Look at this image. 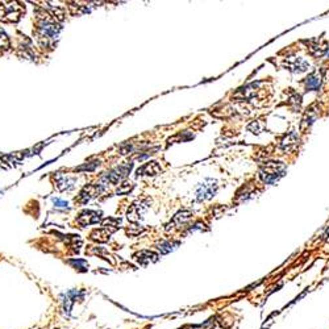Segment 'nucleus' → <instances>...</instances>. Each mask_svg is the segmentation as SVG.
Listing matches in <instances>:
<instances>
[{
    "label": "nucleus",
    "instance_id": "7ed1b4c3",
    "mask_svg": "<svg viewBox=\"0 0 329 329\" xmlns=\"http://www.w3.org/2000/svg\"><path fill=\"white\" fill-rule=\"evenodd\" d=\"M217 182L213 179H207L204 180L200 186H199L198 191H196V198L198 200L203 202V200H208L212 196H215L217 191Z\"/></svg>",
    "mask_w": 329,
    "mask_h": 329
},
{
    "label": "nucleus",
    "instance_id": "9b49d317",
    "mask_svg": "<svg viewBox=\"0 0 329 329\" xmlns=\"http://www.w3.org/2000/svg\"><path fill=\"white\" fill-rule=\"evenodd\" d=\"M9 40H8L7 34L4 32L3 29H0V49H4V50H7L9 49Z\"/></svg>",
    "mask_w": 329,
    "mask_h": 329
},
{
    "label": "nucleus",
    "instance_id": "20e7f679",
    "mask_svg": "<svg viewBox=\"0 0 329 329\" xmlns=\"http://www.w3.org/2000/svg\"><path fill=\"white\" fill-rule=\"evenodd\" d=\"M323 83V75L319 71H314L311 73L304 81V86H306L307 91H319V88L322 87Z\"/></svg>",
    "mask_w": 329,
    "mask_h": 329
},
{
    "label": "nucleus",
    "instance_id": "2eb2a0df",
    "mask_svg": "<svg viewBox=\"0 0 329 329\" xmlns=\"http://www.w3.org/2000/svg\"><path fill=\"white\" fill-rule=\"evenodd\" d=\"M328 56H329V52H328Z\"/></svg>",
    "mask_w": 329,
    "mask_h": 329
},
{
    "label": "nucleus",
    "instance_id": "423d86ee",
    "mask_svg": "<svg viewBox=\"0 0 329 329\" xmlns=\"http://www.w3.org/2000/svg\"><path fill=\"white\" fill-rule=\"evenodd\" d=\"M101 220L100 213L95 212V211H84L79 215L78 223L81 225H90V224H96Z\"/></svg>",
    "mask_w": 329,
    "mask_h": 329
},
{
    "label": "nucleus",
    "instance_id": "f03ea898",
    "mask_svg": "<svg viewBox=\"0 0 329 329\" xmlns=\"http://www.w3.org/2000/svg\"><path fill=\"white\" fill-rule=\"evenodd\" d=\"M25 12V8L20 3H1L0 4V20L4 23H16Z\"/></svg>",
    "mask_w": 329,
    "mask_h": 329
},
{
    "label": "nucleus",
    "instance_id": "6e6552de",
    "mask_svg": "<svg viewBox=\"0 0 329 329\" xmlns=\"http://www.w3.org/2000/svg\"><path fill=\"white\" fill-rule=\"evenodd\" d=\"M144 210H145V207L142 206L141 203H135L131 207V210L128 211V219L131 221H139L144 215Z\"/></svg>",
    "mask_w": 329,
    "mask_h": 329
},
{
    "label": "nucleus",
    "instance_id": "1a4fd4ad",
    "mask_svg": "<svg viewBox=\"0 0 329 329\" xmlns=\"http://www.w3.org/2000/svg\"><path fill=\"white\" fill-rule=\"evenodd\" d=\"M109 235H111V232H109L108 229H95L94 232L91 233V239L95 240V241H99V243H104V241L109 239Z\"/></svg>",
    "mask_w": 329,
    "mask_h": 329
},
{
    "label": "nucleus",
    "instance_id": "39448f33",
    "mask_svg": "<svg viewBox=\"0 0 329 329\" xmlns=\"http://www.w3.org/2000/svg\"><path fill=\"white\" fill-rule=\"evenodd\" d=\"M132 168V164H121L119 167H116L115 170L109 172L108 175H107V179L111 182V183H117L120 179H123L124 176H127L129 174Z\"/></svg>",
    "mask_w": 329,
    "mask_h": 329
},
{
    "label": "nucleus",
    "instance_id": "0eeeda50",
    "mask_svg": "<svg viewBox=\"0 0 329 329\" xmlns=\"http://www.w3.org/2000/svg\"><path fill=\"white\" fill-rule=\"evenodd\" d=\"M160 172H161V166L157 162H148L137 170V175H156Z\"/></svg>",
    "mask_w": 329,
    "mask_h": 329
},
{
    "label": "nucleus",
    "instance_id": "4468645a",
    "mask_svg": "<svg viewBox=\"0 0 329 329\" xmlns=\"http://www.w3.org/2000/svg\"><path fill=\"white\" fill-rule=\"evenodd\" d=\"M54 204H58L57 207H61V208H66V207H68V203L58 200V199H54Z\"/></svg>",
    "mask_w": 329,
    "mask_h": 329
},
{
    "label": "nucleus",
    "instance_id": "f8f14e48",
    "mask_svg": "<svg viewBox=\"0 0 329 329\" xmlns=\"http://www.w3.org/2000/svg\"><path fill=\"white\" fill-rule=\"evenodd\" d=\"M132 188H133L132 183H129V182H124V183L121 184V187L117 190V192H119V194H127V192H129Z\"/></svg>",
    "mask_w": 329,
    "mask_h": 329
},
{
    "label": "nucleus",
    "instance_id": "9d476101",
    "mask_svg": "<svg viewBox=\"0 0 329 329\" xmlns=\"http://www.w3.org/2000/svg\"><path fill=\"white\" fill-rule=\"evenodd\" d=\"M157 258H158L157 254H154V253L148 250H142L140 251L139 254H136V259L139 262H141V263H146V262H150V261H157Z\"/></svg>",
    "mask_w": 329,
    "mask_h": 329
},
{
    "label": "nucleus",
    "instance_id": "f257e3e1",
    "mask_svg": "<svg viewBox=\"0 0 329 329\" xmlns=\"http://www.w3.org/2000/svg\"><path fill=\"white\" fill-rule=\"evenodd\" d=\"M286 166L281 162H267L261 167V178L265 183H274L284 175Z\"/></svg>",
    "mask_w": 329,
    "mask_h": 329
},
{
    "label": "nucleus",
    "instance_id": "ddd939ff",
    "mask_svg": "<svg viewBox=\"0 0 329 329\" xmlns=\"http://www.w3.org/2000/svg\"><path fill=\"white\" fill-rule=\"evenodd\" d=\"M171 249H172L171 243H164L162 244V245H160V250H161L162 253H167V251H170Z\"/></svg>",
    "mask_w": 329,
    "mask_h": 329
}]
</instances>
